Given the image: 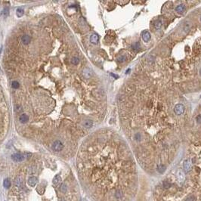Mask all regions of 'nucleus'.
<instances>
[{
  "label": "nucleus",
  "instance_id": "obj_27",
  "mask_svg": "<svg viewBox=\"0 0 201 201\" xmlns=\"http://www.w3.org/2000/svg\"><path fill=\"white\" fill-rule=\"evenodd\" d=\"M200 97H201V96H200Z\"/></svg>",
  "mask_w": 201,
  "mask_h": 201
},
{
  "label": "nucleus",
  "instance_id": "obj_18",
  "mask_svg": "<svg viewBox=\"0 0 201 201\" xmlns=\"http://www.w3.org/2000/svg\"><path fill=\"white\" fill-rule=\"evenodd\" d=\"M132 49L135 50V51H139L141 48L139 42H135V44H133L132 45Z\"/></svg>",
  "mask_w": 201,
  "mask_h": 201
},
{
  "label": "nucleus",
  "instance_id": "obj_22",
  "mask_svg": "<svg viewBox=\"0 0 201 201\" xmlns=\"http://www.w3.org/2000/svg\"><path fill=\"white\" fill-rule=\"evenodd\" d=\"M189 29H190V24H189L188 23H186V24L184 25V30H185V32H187Z\"/></svg>",
  "mask_w": 201,
  "mask_h": 201
},
{
  "label": "nucleus",
  "instance_id": "obj_1",
  "mask_svg": "<svg viewBox=\"0 0 201 201\" xmlns=\"http://www.w3.org/2000/svg\"><path fill=\"white\" fill-rule=\"evenodd\" d=\"M193 169V164H192V161L190 159H187L185 160V162L183 163V172L184 173H189Z\"/></svg>",
  "mask_w": 201,
  "mask_h": 201
},
{
  "label": "nucleus",
  "instance_id": "obj_23",
  "mask_svg": "<svg viewBox=\"0 0 201 201\" xmlns=\"http://www.w3.org/2000/svg\"><path fill=\"white\" fill-rule=\"evenodd\" d=\"M196 120H197V122L200 124H201V114L198 115V116L196 118Z\"/></svg>",
  "mask_w": 201,
  "mask_h": 201
},
{
  "label": "nucleus",
  "instance_id": "obj_9",
  "mask_svg": "<svg viewBox=\"0 0 201 201\" xmlns=\"http://www.w3.org/2000/svg\"><path fill=\"white\" fill-rule=\"evenodd\" d=\"M185 5H183V4L179 5L175 8V11H177L178 13H182V12L185 11Z\"/></svg>",
  "mask_w": 201,
  "mask_h": 201
},
{
  "label": "nucleus",
  "instance_id": "obj_26",
  "mask_svg": "<svg viewBox=\"0 0 201 201\" xmlns=\"http://www.w3.org/2000/svg\"><path fill=\"white\" fill-rule=\"evenodd\" d=\"M200 21H201V18H200Z\"/></svg>",
  "mask_w": 201,
  "mask_h": 201
},
{
  "label": "nucleus",
  "instance_id": "obj_15",
  "mask_svg": "<svg viewBox=\"0 0 201 201\" xmlns=\"http://www.w3.org/2000/svg\"><path fill=\"white\" fill-rule=\"evenodd\" d=\"M61 178L59 175H57L55 176V178L53 179V184L55 185H57V184H58L59 182H61Z\"/></svg>",
  "mask_w": 201,
  "mask_h": 201
},
{
  "label": "nucleus",
  "instance_id": "obj_5",
  "mask_svg": "<svg viewBox=\"0 0 201 201\" xmlns=\"http://www.w3.org/2000/svg\"><path fill=\"white\" fill-rule=\"evenodd\" d=\"M38 182V179L36 177H31L28 179V185L31 186V187H34Z\"/></svg>",
  "mask_w": 201,
  "mask_h": 201
},
{
  "label": "nucleus",
  "instance_id": "obj_4",
  "mask_svg": "<svg viewBox=\"0 0 201 201\" xmlns=\"http://www.w3.org/2000/svg\"><path fill=\"white\" fill-rule=\"evenodd\" d=\"M185 106L181 104H179L175 107L174 111H175V114H177V115H181L184 113V112H185Z\"/></svg>",
  "mask_w": 201,
  "mask_h": 201
},
{
  "label": "nucleus",
  "instance_id": "obj_20",
  "mask_svg": "<svg viewBox=\"0 0 201 201\" xmlns=\"http://www.w3.org/2000/svg\"><path fill=\"white\" fill-rule=\"evenodd\" d=\"M60 190H61V191L63 192V193H65V192H66V191H67V186H66V185H65L64 183L62 184V185H61Z\"/></svg>",
  "mask_w": 201,
  "mask_h": 201
},
{
  "label": "nucleus",
  "instance_id": "obj_21",
  "mask_svg": "<svg viewBox=\"0 0 201 201\" xmlns=\"http://www.w3.org/2000/svg\"><path fill=\"white\" fill-rule=\"evenodd\" d=\"M71 62H72L73 64L77 65L79 64V60L78 57H73V58L72 59V61H71Z\"/></svg>",
  "mask_w": 201,
  "mask_h": 201
},
{
  "label": "nucleus",
  "instance_id": "obj_16",
  "mask_svg": "<svg viewBox=\"0 0 201 201\" xmlns=\"http://www.w3.org/2000/svg\"><path fill=\"white\" fill-rule=\"evenodd\" d=\"M3 185L5 188H9L11 187V182L8 179H5L3 182Z\"/></svg>",
  "mask_w": 201,
  "mask_h": 201
},
{
  "label": "nucleus",
  "instance_id": "obj_24",
  "mask_svg": "<svg viewBox=\"0 0 201 201\" xmlns=\"http://www.w3.org/2000/svg\"><path fill=\"white\" fill-rule=\"evenodd\" d=\"M125 59V57L124 56H123V57H120L119 58H118V61H119V62H122V61H124Z\"/></svg>",
  "mask_w": 201,
  "mask_h": 201
},
{
  "label": "nucleus",
  "instance_id": "obj_13",
  "mask_svg": "<svg viewBox=\"0 0 201 201\" xmlns=\"http://www.w3.org/2000/svg\"><path fill=\"white\" fill-rule=\"evenodd\" d=\"M162 25H163V22H162V21L158 20V21H157L156 22H155V24H154V27H155V29H156V30H159V29L162 27Z\"/></svg>",
  "mask_w": 201,
  "mask_h": 201
},
{
  "label": "nucleus",
  "instance_id": "obj_2",
  "mask_svg": "<svg viewBox=\"0 0 201 201\" xmlns=\"http://www.w3.org/2000/svg\"><path fill=\"white\" fill-rule=\"evenodd\" d=\"M11 158H12V159L14 160V161H15V162H21V161H23V160L24 159L25 156H24V154H22V153H17L13 154L12 156H11Z\"/></svg>",
  "mask_w": 201,
  "mask_h": 201
},
{
  "label": "nucleus",
  "instance_id": "obj_3",
  "mask_svg": "<svg viewBox=\"0 0 201 201\" xmlns=\"http://www.w3.org/2000/svg\"><path fill=\"white\" fill-rule=\"evenodd\" d=\"M63 147H64V145H63L62 142L60 141H55L54 144H53V145H52V149L55 151H57V152L61 151L63 149Z\"/></svg>",
  "mask_w": 201,
  "mask_h": 201
},
{
  "label": "nucleus",
  "instance_id": "obj_19",
  "mask_svg": "<svg viewBox=\"0 0 201 201\" xmlns=\"http://www.w3.org/2000/svg\"><path fill=\"white\" fill-rule=\"evenodd\" d=\"M11 86H12V88L14 89H17L19 88V83L18 81H13L12 83H11Z\"/></svg>",
  "mask_w": 201,
  "mask_h": 201
},
{
  "label": "nucleus",
  "instance_id": "obj_10",
  "mask_svg": "<svg viewBox=\"0 0 201 201\" xmlns=\"http://www.w3.org/2000/svg\"><path fill=\"white\" fill-rule=\"evenodd\" d=\"M19 120L21 123H26L29 120V117L27 114H22L19 118Z\"/></svg>",
  "mask_w": 201,
  "mask_h": 201
},
{
  "label": "nucleus",
  "instance_id": "obj_12",
  "mask_svg": "<svg viewBox=\"0 0 201 201\" xmlns=\"http://www.w3.org/2000/svg\"><path fill=\"white\" fill-rule=\"evenodd\" d=\"M83 76L85 77V78H90L91 76V70H89V68H85L84 69V70H83Z\"/></svg>",
  "mask_w": 201,
  "mask_h": 201
},
{
  "label": "nucleus",
  "instance_id": "obj_17",
  "mask_svg": "<svg viewBox=\"0 0 201 201\" xmlns=\"http://www.w3.org/2000/svg\"><path fill=\"white\" fill-rule=\"evenodd\" d=\"M16 14L18 18H21V17L24 15V10L22 8H18L16 11Z\"/></svg>",
  "mask_w": 201,
  "mask_h": 201
},
{
  "label": "nucleus",
  "instance_id": "obj_8",
  "mask_svg": "<svg viewBox=\"0 0 201 201\" xmlns=\"http://www.w3.org/2000/svg\"><path fill=\"white\" fill-rule=\"evenodd\" d=\"M98 39H99V37L97 34H92L90 37V42L93 44H96L97 42H98Z\"/></svg>",
  "mask_w": 201,
  "mask_h": 201
},
{
  "label": "nucleus",
  "instance_id": "obj_14",
  "mask_svg": "<svg viewBox=\"0 0 201 201\" xmlns=\"http://www.w3.org/2000/svg\"><path fill=\"white\" fill-rule=\"evenodd\" d=\"M83 125H84V126L85 128H91L93 125V123H92L91 120L88 119V120H85V121L83 123Z\"/></svg>",
  "mask_w": 201,
  "mask_h": 201
},
{
  "label": "nucleus",
  "instance_id": "obj_11",
  "mask_svg": "<svg viewBox=\"0 0 201 201\" xmlns=\"http://www.w3.org/2000/svg\"><path fill=\"white\" fill-rule=\"evenodd\" d=\"M166 166L164 164H159L157 166V171L160 174H163V172L166 171Z\"/></svg>",
  "mask_w": 201,
  "mask_h": 201
},
{
  "label": "nucleus",
  "instance_id": "obj_6",
  "mask_svg": "<svg viewBox=\"0 0 201 201\" xmlns=\"http://www.w3.org/2000/svg\"><path fill=\"white\" fill-rule=\"evenodd\" d=\"M151 36L148 31H144L142 33V39L145 42H148L149 40L151 39Z\"/></svg>",
  "mask_w": 201,
  "mask_h": 201
},
{
  "label": "nucleus",
  "instance_id": "obj_7",
  "mask_svg": "<svg viewBox=\"0 0 201 201\" xmlns=\"http://www.w3.org/2000/svg\"><path fill=\"white\" fill-rule=\"evenodd\" d=\"M30 40H31V39L28 35H24V36H23L21 37V41L24 45H28L29 43H30Z\"/></svg>",
  "mask_w": 201,
  "mask_h": 201
},
{
  "label": "nucleus",
  "instance_id": "obj_25",
  "mask_svg": "<svg viewBox=\"0 0 201 201\" xmlns=\"http://www.w3.org/2000/svg\"><path fill=\"white\" fill-rule=\"evenodd\" d=\"M200 76H201V68H200Z\"/></svg>",
  "mask_w": 201,
  "mask_h": 201
}]
</instances>
